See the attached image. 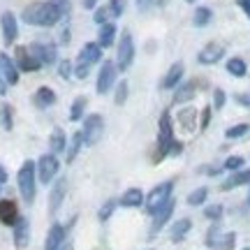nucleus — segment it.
<instances>
[{
	"instance_id": "12",
	"label": "nucleus",
	"mask_w": 250,
	"mask_h": 250,
	"mask_svg": "<svg viewBox=\"0 0 250 250\" xmlns=\"http://www.w3.org/2000/svg\"><path fill=\"white\" fill-rule=\"evenodd\" d=\"M174 211H176V199L171 197L169 202H167V204L162 206V208L158 211V213L151 215V218H153V223H151V236H155V234L160 232V229L165 227V225L169 223V220H171V215H174Z\"/></svg>"
},
{
	"instance_id": "38",
	"label": "nucleus",
	"mask_w": 250,
	"mask_h": 250,
	"mask_svg": "<svg viewBox=\"0 0 250 250\" xmlns=\"http://www.w3.org/2000/svg\"><path fill=\"white\" fill-rule=\"evenodd\" d=\"M107 7H109V14H111V19L123 17V12H125V0H109Z\"/></svg>"
},
{
	"instance_id": "20",
	"label": "nucleus",
	"mask_w": 250,
	"mask_h": 250,
	"mask_svg": "<svg viewBox=\"0 0 250 250\" xmlns=\"http://www.w3.org/2000/svg\"><path fill=\"white\" fill-rule=\"evenodd\" d=\"M19 218H21V215H19L17 204H14L12 199H2V202H0V223L14 227Z\"/></svg>"
},
{
	"instance_id": "42",
	"label": "nucleus",
	"mask_w": 250,
	"mask_h": 250,
	"mask_svg": "<svg viewBox=\"0 0 250 250\" xmlns=\"http://www.w3.org/2000/svg\"><path fill=\"white\" fill-rule=\"evenodd\" d=\"M225 104H227V93H225L223 88H215L213 90V104H211V107H213L215 111H220Z\"/></svg>"
},
{
	"instance_id": "22",
	"label": "nucleus",
	"mask_w": 250,
	"mask_h": 250,
	"mask_svg": "<svg viewBox=\"0 0 250 250\" xmlns=\"http://www.w3.org/2000/svg\"><path fill=\"white\" fill-rule=\"evenodd\" d=\"M225 70L234 79H243L248 74V62L243 61L241 56H232V58H227V62H225Z\"/></svg>"
},
{
	"instance_id": "29",
	"label": "nucleus",
	"mask_w": 250,
	"mask_h": 250,
	"mask_svg": "<svg viewBox=\"0 0 250 250\" xmlns=\"http://www.w3.org/2000/svg\"><path fill=\"white\" fill-rule=\"evenodd\" d=\"M67 137H65V132H62L61 127H54V132H51V137H49V148H51V153H62L65 148H67Z\"/></svg>"
},
{
	"instance_id": "33",
	"label": "nucleus",
	"mask_w": 250,
	"mask_h": 250,
	"mask_svg": "<svg viewBox=\"0 0 250 250\" xmlns=\"http://www.w3.org/2000/svg\"><path fill=\"white\" fill-rule=\"evenodd\" d=\"M225 215V206L223 204H206L204 206V218L211 223H220V218Z\"/></svg>"
},
{
	"instance_id": "59",
	"label": "nucleus",
	"mask_w": 250,
	"mask_h": 250,
	"mask_svg": "<svg viewBox=\"0 0 250 250\" xmlns=\"http://www.w3.org/2000/svg\"><path fill=\"white\" fill-rule=\"evenodd\" d=\"M0 188H2V183H0Z\"/></svg>"
},
{
	"instance_id": "32",
	"label": "nucleus",
	"mask_w": 250,
	"mask_h": 250,
	"mask_svg": "<svg viewBox=\"0 0 250 250\" xmlns=\"http://www.w3.org/2000/svg\"><path fill=\"white\" fill-rule=\"evenodd\" d=\"M248 132H250L248 123H236V125H229V127L225 130V137H227L229 142H234V139H243Z\"/></svg>"
},
{
	"instance_id": "54",
	"label": "nucleus",
	"mask_w": 250,
	"mask_h": 250,
	"mask_svg": "<svg viewBox=\"0 0 250 250\" xmlns=\"http://www.w3.org/2000/svg\"><path fill=\"white\" fill-rule=\"evenodd\" d=\"M7 171H5V167H2V165H0V183H7Z\"/></svg>"
},
{
	"instance_id": "28",
	"label": "nucleus",
	"mask_w": 250,
	"mask_h": 250,
	"mask_svg": "<svg viewBox=\"0 0 250 250\" xmlns=\"http://www.w3.org/2000/svg\"><path fill=\"white\" fill-rule=\"evenodd\" d=\"M116 42V23H104V26H100V37H98V44L102 49H109V46Z\"/></svg>"
},
{
	"instance_id": "15",
	"label": "nucleus",
	"mask_w": 250,
	"mask_h": 250,
	"mask_svg": "<svg viewBox=\"0 0 250 250\" xmlns=\"http://www.w3.org/2000/svg\"><path fill=\"white\" fill-rule=\"evenodd\" d=\"M197 95V81H181L179 86L174 88V98L171 102L174 104H188V102H192Z\"/></svg>"
},
{
	"instance_id": "13",
	"label": "nucleus",
	"mask_w": 250,
	"mask_h": 250,
	"mask_svg": "<svg viewBox=\"0 0 250 250\" xmlns=\"http://www.w3.org/2000/svg\"><path fill=\"white\" fill-rule=\"evenodd\" d=\"M0 28H2V40L5 44H14L19 37V21L12 12H2L0 17Z\"/></svg>"
},
{
	"instance_id": "24",
	"label": "nucleus",
	"mask_w": 250,
	"mask_h": 250,
	"mask_svg": "<svg viewBox=\"0 0 250 250\" xmlns=\"http://www.w3.org/2000/svg\"><path fill=\"white\" fill-rule=\"evenodd\" d=\"M190 229H192V220H190V218H181V220H176V223L171 225L169 239L174 243H181L188 234H190Z\"/></svg>"
},
{
	"instance_id": "40",
	"label": "nucleus",
	"mask_w": 250,
	"mask_h": 250,
	"mask_svg": "<svg viewBox=\"0 0 250 250\" xmlns=\"http://www.w3.org/2000/svg\"><path fill=\"white\" fill-rule=\"evenodd\" d=\"M0 123H2V127H5V130H12V107H9V104H2V107H0Z\"/></svg>"
},
{
	"instance_id": "55",
	"label": "nucleus",
	"mask_w": 250,
	"mask_h": 250,
	"mask_svg": "<svg viewBox=\"0 0 250 250\" xmlns=\"http://www.w3.org/2000/svg\"><path fill=\"white\" fill-rule=\"evenodd\" d=\"M248 188H250V183H248ZM246 204H248V206H250V190H248V202H246Z\"/></svg>"
},
{
	"instance_id": "44",
	"label": "nucleus",
	"mask_w": 250,
	"mask_h": 250,
	"mask_svg": "<svg viewBox=\"0 0 250 250\" xmlns=\"http://www.w3.org/2000/svg\"><path fill=\"white\" fill-rule=\"evenodd\" d=\"M58 74H61L62 79H70L72 74H74V62H70V61H58Z\"/></svg>"
},
{
	"instance_id": "45",
	"label": "nucleus",
	"mask_w": 250,
	"mask_h": 250,
	"mask_svg": "<svg viewBox=\"0 0 250 250\" xmlns=\"http://www.w3.org/2000/svg\"><path fill=\"white\" fill-rule=\"evenodd\" d=\"M195 109H186V111H181V121H183V127L186 130H192V123H195Z\"/></svg>"
},
{
	"instance_id": "46",
	"label": "nucleus",
	"mask_w": 250,
	"mask_h": 250,
	"mask_svg": "<svg viewBox=\"0 0 250 250\" xmlns=\"http://www.w3.org/2000/svg\"><path fill=\"white\" fill-rule=\"evenodd\" d=\"M90 74V65H86V62H74V77L77 79H86Z\"/></svg>"
},
{
	"instance_id": "21",
	"label": "nucleus",
	"mask_w": 250,
	"mask_h": 250,
	"mask_svg": "<svg viewBox=\"0 0 250 250\" xmlns=\"http://www.w3.org/2000/svg\"><path fill=\"white\" fill-rule=\"evenodd\" d=\"M144 199H146V195L139 188H127L123 192V197L118 199V204L123 208H137V206H144Z\"/></svg>"
},
{
	"instance_id": "57",
	"label": "nucleus",
	"mask_w": 250,
	"mask_h": 250,
	"mask_svg": "<svg viewBox=\"0 0 250 250\" xmlns=\"http://www.w3.org/2000/svg\"><path fill=\"white\" fill-rule=\"evenodd\" d=\"M186 2H190V5H192V2H197V0H186Z\"/></svg>"
},
{
	"instance_id": "36",
	"label": "nucleus",
	"mask_w": 250,
	"mask_h": 250,
	"mask_svg": "<svg viewBox=\"0 0 250 250\" xmlns=\"http://www.w3.org/2000/svg\"><path fill=\"white\" fill-rule=\"evenodd\" d=\"M234 243H236V234L234 232H223L220 241L215 243L213 250H234Z\"/></svg>"
},
{
	"instance_id": "17",
	"label": "nucleus",
	"mask_w": 250,
	"mask_h": 250,
	"mask_svg": "<svg viewBox=\"0 0 250 250\" xmlns=\"http://www.w3.org/2000/svg\"><path fill=\"white\" fill-rule=\"evenodd\" d=\"M19 67H17V62L12 61L7 54H0V74L5 77V81H7L9 86H17L19 83Z\"/></svg>"
},
{
	"instance_id": "47",
	"label": "nucleus",
	"mask_w": 250,
	"mask_h": 250,
	"mask_svg": "<svg viewBox=\"0 0 250 250\" xmlns=\"http://www.w3.org/2000/svg\"><path fill=\"white\" fill-rule=\"evenodd\" d=\"M211 111H213V107L202 109V118H199V130H206V127L211 125Z\"/></svg>"
},
{
	"instance_id": "9",
	"label": "nucleus",
	"mask_w": 250,
	"mask_h": 250,
	"mask_svg": "<svg viewBox=\"0 0 250 250\" xmlns=\"http://www.w3.org/2000/svg\"><path fill=\"white\" fill-rule=\"evenodd\" d=\"M28 49H30V54L40 61L42 67L58 62V49H56V44H49V42H33Z\"/></svg>"
},
{
	"instance_id": "48",
	"label": "nucleus",
	"mask_w": 250,
	"mask_h": 250,
	"mask_svg": "<svg viewBox=\"0 0 250 250\" xmlns=\"http://www.w3.org/2000/svg\"><path fill=\"white\" fill-rule=\"evenodd\" d=\"M234 100H236V104H241V107L250 109V93H236V95H234Z\"/></svg>"
},
{
	"instance_id": "50",
	"label": "nucleus",
	"mask_w": 250,
	"mask_h": 250,
	"mask_svg": "<svg viewBox=\"0 0 250 250\" xmlns=\"http://www.w3.org/2000/svg\"><path fill=\"white\" fill-rule=\"evenodd\" d=\"M153 2H155V0H137V7L142 9V12H146V9L153 7Z\"/></svg>"
},
{
	"instance_id": "25",
	"label": "nucleus",
	"mask_w": 250,
	"mask_h": 250,
	"mask_svg": "<svg viewBox=\"0 0 250 250\" xmlns=\"http://www.w3.org/2000/svg\"><path fill=\"white\" fill-rule=\"evenodd\" d=\"M33 102H35L37 109H49L56 104V93L49 86H42V88L35 90V95H33Z\"/></svg>"
},
{
	"instance_id": "31",
	"label": "nucleus",
	"mask_w": 250,
	"mask_h": 250,
	"mask_svg": "<svg viewBox=\"0 0 250 250\" xmlns=\"http://www.w3.org/2000/svg\"><path fill=\"white\" fill-rule=\"evenodd\" d=\"M81 146H83V134H81V132H74L70 137V146L65 148V153H67V162H72L74 158H77V155H79Z\"/></svg>"
},
{
	"instance_id": "39",
	"label": "nucleus",
	"mask_w": 250,
	"mask_h": 250,
	"mask_svg": "<svg viewBox=\"0 0 250 250\" xmlns=\"http://www.w3.org/2000/svg\"><path fill=\"white\" fill-rule=\"evenodd\" d=\"M127 95H130V88H127V81H118V83H116V95H114V100H116V104H125V100H127Z\"/></svg>"
},
{
	"instance_id": "1",
	"label": "nucleus",
	"mask_w": 250,
	"mask_h": 250,
	"mask_svg": "<svg viewBox=\"0 0 250 250\" xmlns=\"http://www.w3.org/2000/svg\"><path fill=\"white\" fill-rule=\"evenodd\" d=\"M70 14V0H44V2H35L28 5L23 9L21 19L26 21L28 26H42L51 28L56 26L61 19H65Z\"/></svg>"
},
{
	"instance_id": "7",
	"label": "nucleus",
	"mask_w": 250,
	"mask_h": 250,
	"mask_svg": "<svg viewBox=\"0 0 250 250\" xmlns=\"http://www.w3.org/2000/svg\"><path fill=\"white\" fill-rule=\"evenodd\" d=\"M116 74H118V67L114 61H104L102 67L98 72V83H95V90L100 95H107L109 90L116 86Z\"/></svg>"
},
{
	"instance_id": "6",
	"label": "nucleus",
	"mask_w": 250,
	"mask_h": 250,
	"mask_svg": "<svg viewBox=\"0 0 250 250\" xmlns=\"http://www.w3.org/2000/svg\"><path fill=\"white\" fill-rule=\"evenodd\" d=\"M134 62V40L132 35L125 30L123 35H121V40H118V51H116V67L121 72L130 70Z\"/></svg>"
},
{
	"instance_id": "2",
	"label": "nucleus",
	"mask_w": 250,
	"mask_h": 250,
	"mask_svg": "<svg viewBox=\"0 0 250 250\" xmlns=\"http://www.w3.org/2000/svg\"><path fill=\"white\" fill-rule=\"evenodd\" d=\"M179 142L174 137V121H171L169 109H165L160 114V121H158V160L162 158H169L171 146Z\"/></svg>"
},
{
	"instance_id": "16",
	"label": "nucleus",
	"mask_w": 250,
	"mask_h": 250,
	"mask_svg": "<svg viewBox=\"0 0 250 250\" xmlns=\"http://www.w3.org/2000/svg\"><path fill=\"white\" fill-rule=\"evenodd\" d=\"M248 183H250V169L243 167V169H239V171H229V176L220 183V190L229 192V190H236V188L248 186Z\"/></svg>"
},
{
	"instance_id": "4",
	"label": "nucleus",
	"mask_w": 250,
	"mask_h": 250,
	"mask_svg": "<svg viewBox=\"0 0 250 250\" xmlns=\"http://www.w3.org/2000/svg\"><path fill=\"white\" fill-rule=\"evenodd\" d=\"M171 197H174V181H162V183H158V186L146 195V199H144V208H146V213L155 215L162 206L169 202Z\"/></svg>"
},
{
	"instance_id": "14",
	"label": "nucleus",
	"mask_w": 250,
	"mask_h": 250,
	"mask_svg": "<svg viewBox=\"0 0 250 250\" xmlns=\"http://www.w3.org/2000/svg\"><path fill=\"white\" fill-rule=\"evenodd\" d=\"M183 74H186V65L181 61L174 62L169 70L165 72V77H162V81H160V88L162 90H174L181 81H183Z\"/></svg>"
},
{
	"instance_id": "34",
	"label": "nucleus",
	"mask_w": 250,
	"mask_h": 250,
	"mask_svg": "<svg viewBox=\"0 0 250 250\" xmlns=\"http://www.w3.org/2000/svg\"><path fill=\"white\" fill-rule=\"evenodd\" d=\"M83 111H86V98L83 95H79V98L72 102V107H70V121H81L83 118Z\"/></svg>"
},
{
	"instance_id": "49",
	"label": "nucleus",
	"mask_w": 250,
	"mask_h": 250,
	"mask_svg": "<svg viewBox=\"0 0 250 250\" xmlns=\"http://www.w3.org/2000/svg\"><path fill=\"white\" fill-rule=\"evenodd\" d=\"M236 5H239L243 14H246V17L250 19V0H236Z\"/></svg>"
},
{
	"instance_id": "23",
	"label": "nucleus",
	"mask_w": 250,
	"mask_h": 250,
	"mask_svg": "<svg viewBox=\"0 0 250 250\" xmlns=\"http://www.w3.org/2000/svg\"><path fill=\"white\" fill-rule=\"evenodd\" d=\"M28 241H30V225H28L26 218H19L17 225H14V246L26 248Z\"/></svg>"
},
{
	"instance_id": "8",
	"label": "nucleus",
	"mask_w": 250,
	"mask_h": 250,
	"mask_svg": "<svg viewBox=\"0 0 250 250\" xmlns=\"http://www.w3.org/2000/svg\"><path fill=\"white\" fill-rule=\"evenodd\" d=\"M58 169H61V162L56 158V153H46L37 160V179L42 183H51L58 176Z\"/></svg>"
},
{
	"instance_id": "26",
	"label": "nucleus",
	"mask_w": 250,
	"mask_h": 250,
	"mask_svg": "<svg viewBox=\"0 0 250 250\" xmlns=\"http://www.w3.org/2000/svg\"><path fill=\"white\" fill-rule=\"evenodd\" d=\"M65 190H67V181L58 179L54 183V188H51V197H49V211H51V213H56V211H58V206L62 204Z\"/></svg>"
},
{
	"instance_id": "51",
	"label": "nucleus",
	"mask_w": 250,
	"mask_h": 250,
	"mask_svg": "<svg viewBox=\"0 0 250 250\" xmlns=\"http://www.w3.org/2000/svg\"><path fill=\"white\" fill-rule=\"evenodd\" d=\"M70 37H72L70 28H62V33H61V42H62V44H67V42H70Z\"/></svg>"
},
{
	"instance_id": "5",
	"label": "nucleus",
	"mask_w": 250,
	"mask_h": 250,
	"mask_svg": "<svg viewBox=\"0 0 250 250\" xmlns=\"http://www.w3.org/2000/svg\"><path fill=\"white\" fill-rule=\"evenodd\" d=\"M83 144L86 146H95V144L102 139V134H104V118L100 116V114H88V116L83 118Z\"/></svg>"
},
{
	"instance_id": "41",
	"label": "nucleus",
	"mask_w": 250,
	"mask_h": 250,
	"mask_svg": "<svg viewBox=\"0 0 250 250\" xmlns=\"http://www.w3.org/2000/svg\"><path fill=\"white\" fill-rule=\"evenodd\" d=\"M93 19H95V23H98V26H104V23H109V21H111V14H109V7H107V5H104V7H98V9H95Z\"/></svg>"
},
{
	"instance_id": "30",
	"label": "nucleus",
	"mask_w": 250,
	"mask_h": 250,
	"mask_svg": "<svg viewBox=\"0 0 250 250\" xmlns=\"http://www.w3.org/2000/svg\"><path fill=\"white\" fill-rule=\"evenodd\" d=\"M206 199H208V188H206V186L195 188V190H192V192L186 197L188 206H204Z\"/></svg>"
},
{
	"instance_id": "58",
	"label": "nucleus",
	"mask_w": 250,
	"mask_h": 250,
	"mask_svg": "<svg viewBox=\"0 0 250 250\" xmlns=\"http://www.w3.org/2000/svg\"><path fill=\"white\" fill-rule=\"evenodd\" d=\"M243 250H250V246H246V248H243Z\"/></svg>"
},
{
	"instance_id": "52",
	"label": "nucleus",
	"mask_w": 250,
	"mask_h": 250,
	"mask_svg": "<svg viewBox=\"0 0 250 250\" xmlns=\"http://www.w3.org/2000/svg\"><path fill=\"white\" fill-rule=\"evenodd\" d=\"M98 2H100V0H81V5H83L86 9H95V7H98Z\"/></svg>"
},
{
	"instance_id": "37",
	"label": "nucleus",
	"mask_w": 250,
	"mask_h": 250,
	"mask_svg": "<svg viewBox=\"0 0 250 250\" xmlns=\"http://www.w3.org/2000/svg\"><path fill=\"white\" fill-rule=\"evenodd\" d=\"M220 236H223V232H220V225H218V223H213V225H211V229L206 232V239H204V243H206V246H208V248H211V250H213V248H215V243L220 241Z\"/></svg>"
},
{
	"instance_id": "43",
	"label": "nucleus",
	"mask_w": 250,
	"mask_h": 250,
	"mask_svg": "<svg viewBox=\"0 0 250 250\" xmlns=\"http://www.w3.org/2000/svg\"><path fill=\"white\" fill-rule=\"evenodd\" d=\"M116 199H109L107 204L102 206V208H100V220H102V223H107L109 218H111V213H114V208H116Z\"/></svg>"
},
{
	"instance_id": "53",
	"label": "nucleus",
	"mask_w": 250,
	"mask_h": 250,
	"mask_svg": "<svg viewBox=\"0 0 250 250\" xmlns=\"http://www.w3.org/2000/svg\"><path fill=\"white\" fill-rule=\"evenodd\" d=\"M7 81H5V77H2V74H0V98H2V95H5V93H7Z\"/></svg>"
},
{
	"instance_id": "35",
	"label": "nucleus",
	"mask_w": 250,
	"mask_h": 250,
	"mask_svg": "<svg viewBox=\"0 0 250 250\" xmlns=\"http://www.w3.org/2000/svg\"><path fill=\"white\" fill-rule=\"evenodd\" d=\"M246 167V158L243 155H229L227 160L223 162V169L229 174V171H239V169H243Z\"/></svg>"
},
{
	"instance_id": "27",
	"label": "nucleus",
	"mask_w": 250,
	"mask_h": 250,
	"mask_svg": "<svg viewBox=\"0 0 250 250\" xmlns=\"http://www.w3.org/2000/svg\"><path fill=\"white\" fill-rule=\"evenodd\" d=\"M213 21V9L206 7V5H199V7L192 12V26L195 28H206Z\"/></svg>"
},
{
	"instance_id": "3",
	"label": "nucleus",
	"mask_w": 250,
	"mask_h": 250,
	"mask_svg": "<svg viewBox=\"0 0 250 250\" xmlns=\"http://www.w3.org/2000/svg\"><path fill=\"white\" fill-rule=\"evenodd\" d=\"M17 183H19V192L23 197V202L33 204L37 192V167L33 160H26L21 165V169L17 174Z\"/></svg>"
},
{
	"instance_id": "19",
	"label": "nucleus",
	"mask_w": 250,
	"mask_h": 250,
	"mask_svg": "<svg viewBox=\"0 0 250 250\" xmlns=\"http://www.w3.org/2000/svg\"><path fill=\"white\" fill-rule=\"evenodd\" d=\"M65 246V227L62 225H51V229L46 234V243H44V250H61Z\"/></svg>"
},
{
	"instance_id": "10",
	"label": "nucleus",
	"mask_w": 250,
	"mask_h": 250,
	"mask_svg": "<svg viewBox=\"0 0 250 250\" xmlns=\"http://www.w3.org/2000/svg\"><path fill=\"white\" fill-rule=\"evenodd\" d=\"M225 49L220 42H208L206 46L199 49V54H197V62L199 65H215V62H220L225 58Z\"/></svg>"
},
{
	"instance_id": "56",
	"label": "nucleus",
	"mask_w": 250,
	"mask_h": 250,
	"mask_svg": "<svg viewBox=\"0 0 250 250\" xmlns=\"http://www.w3.org/2000/svg\"><path fill=\"white\" fill-rule=\"evenodd\" d=\"M61 250H72V246H62V248Z\"/></svg>"
},
{
	"instance_id": "18",
	"label": "nucleus",
	"mask_w": 250,
	"mask_h": 250,
	"mask_svg": "<svg viewBox=\"0 0 250 250\" xmlns=\"http://www.w3.org/2000/svg\"><path fill=\"white\" fill-rule=\"evenodd\" d=\"M102 61V46L98 44V42H88V44L81 46L79 51V58H77V62H86V65H95V62Z\"/></svg>"
},
{
	"instance_id": "11",
	"label": "nucleus",
	"mask_w": 250,
	"mask_h": 250,
	"mask_svg": "<svg viewBox=\"0 0 250 250\" xmlns=\"http://www.w3.org/2000/svg\"><path fill=\"white\" fill-rule=\"evenodd\" d=\"M14 62H17V67L21 72H37V70H42L40 61L30 54V49H28V46H17V49H14Z\"/></svg>"
}]
</instances>
